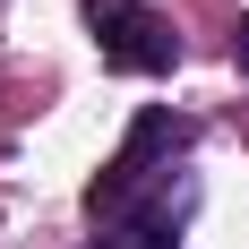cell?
Masks as SVG:
<instances>
[{
    "label": "cell",
    "mask_w": 249,
    "mask_h": 249,
    "mask_svg": "<svg viewBox=\"0 0 249 249\" xmlns=\"http://www.w3.org/2000/svg\"><path fill=\"white\" fill-rule=\"evenodd\" d=\"M95 249H180V241H172V232H155V224H103Z\"/></svg>",
    "instance_id": "3"
},
{
    "label": "cell",
    "mask_w": 249,
    "mask_h": 249,
    "mask_svg": "<svg viewBox=\"0 0 249 249\" xmlns=\"http://www.w3.org/2000/svg\"><path fill=\"white\" fill-rule=\"evenodd\" d=\"M86 35H95L103 69H129V77H163V69H180V35H172V18H155L146 0H86Z\"/></svg>",
    "instance_id": "2"
},
{
    "label": "cell",
    "mask_w": 249,
    "mask_h": 249,
    "mask_svg": "<svg viewBox=\"0 0 249 249\" xmlns=\"http://www.w3.org/2000/svg\"><path fill=\"white\" fill-rule=\"evenodd\" d=\"M232 69H241V77H249V18H241V26H232Z\"/></svg>",
    "instance_id": "4"
},
{
    "label": "cell",
    "mask_w": 249,
    "mask_h": 249,
    "mask_svg": "<svg viewBox=\"0 0 249 249\" xmlns=\"http://www.w3.org/2000/svg\"><path fill=\"white\" fill-rule=\"evenodd\" d=\"M189 146H198V121H189V112H172V103H146V112L129 121L121 155L86 180V215H95V224L138 215L155 189H172V180H180V155H189Z\"/></svg>",
    "instance_id": "1"
}]
</instances>
